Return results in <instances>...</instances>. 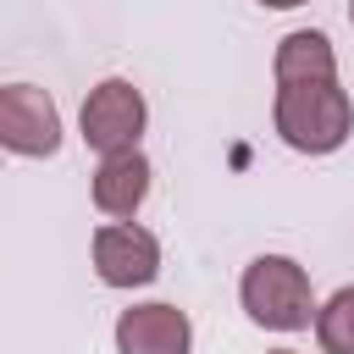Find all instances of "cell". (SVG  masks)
<instances>
[{
  "label": "cell",
  "instance_id": "1",
  "mask_svg": "<svg viewBox=\"0 0 354 354\" xmlns=\"http://www.w3.org/2000/svg\"><path fill=\"white\" fill-rule=\"evenodd\" d=\"M277 138L299 155H332L348 144L354 133V100L337 77H315V83H277V105H271Z\"/></svg>",
  "mask_w": 354,
  "mask_h": 354
},
{
  "label": "cell",
  "instance_id": "2",
  "mask_svg": "<svg viewBox=\"0 0 354 354\" xmlns=\"http://www.w3.org/2000/svg\"><path fill=\"white\" fill-rule=\"evenodd\" d=\"M243 315L266 332H304L315 321V293H310V271L288 254H254L243 266L238 282Z\"/></svg>",
  "mask_w": 354,
  "mask_h": 354
},
{
  "label": "cell",
  "instance_id": "3",
  "mask_svg": "<svg viewBox=\"0 0 354 354\" xmlns=\"http://www.w3.org/2000/svg\"><path fill=\"white\" fill-rule=\"evenodd\" d=\"M144 122H149V105L144 94L127 83V77H105L88 88L83 111H77V133L83 144L105 160V155H122V149H138L144 138Z\"/></svg>",
  "mask_w": 354,
  "mask_h": 354
},
{
  "label": "cell",
  "instance_id": "4",
  "mask_svg": "<svg viewBox=\"0 0 354 354\" xmlns=\"http://www.w3.org/2000/svg\"><path fill=\"white\" fill-rule=\"evenodd\" d=\"M0 149L50 160L61 149V111L39 83H0Z\"/></svg>",
  "mask_w": 354,
  "mask_h": 354
},
{
  "label": "cell",
  "instance_id": "5",
  "mask_svg": "<svg viewBox=\"0 0 354 354\" xmlns=\"http://www.w3.org/2000/svg\"><path fill=\"white\" fill-rule=\"evenodd\" d=\"M94 271L105 288H149L160 277V243L138 221H105L94 232Z\"/></svg>",
  "mask_w": 354,
  "mask_h": 354
},
{
  "label": "cell",
  "instance_id": "6",
  "mask_svg": "<svg viewBox=\"0 0 354 354\" xmlns=\"http://www.w3.org/2000/svg\"><path fill=\"white\" fill-rule=\"evenodd\" d=\"M194 348V321L177 304H133L116 315V354H188Z\"/></svg>",
  "mask_w": 354,
  "mask_h": 354
},
{
  "label": "cell",
  "instance_id": "7",
  "mask_svg": "<svg viewBox=\"0 0 354 354\" xmlns=\"http://www.w3.org/2000/svg\"><path fill=\"white\" fill-rule=\"evenodd\" d=\"M149 160H144V149H122V155H105L100 160V171H94V183H88V194H94V210L100 216H111V221H127V216H138V205L149 199Z\"/></svg>",
  "mask_w": 354,
  "mask_h": 354
},
{
  "label": "cell",
  "instance_id": "8",
  "mask_svg": "<svg viewBox=\"0 0 354 354\" xmlns=\"http://www.w3.org/2000/svg\"><path fill=\"white\" fill-rule=\"evenodd\" d=\"M277 83H315V77H337V50L321 28H293L277 39V61H271Z\"/></svg>",
  "mask_w": 354,
  "mask_h": 354
},
{
  "label": "cell",
  "instance_id": "9",
  "mask_svg": "<svg viewBox=\"0 0 354 354\" xmlns=\"http://www.w3.org/2000/svg\"><path fill=\"white\" fill-rule=\"evenodd\" d=\"M315 343L321 354H354V282L315 304Z\"/></svg>",
  "mask_w": 354,
  "mask_h": 354
},
{
  "label": "cell",
  "instance_id": "10",
  "mask_svg": "<svg viewBox=\"0 0 354 354\" xmlns=\"http://www.w3.org/2000/svg\"><path fill=\"white\" fill-rule=\"evenodd\" d=\"M266 11H293V6H310V0H260Z\"/></svg>",
  "mask_w": 354,
  "mask_h": 354
},
{
  "label": "cell",
  "instance_id": "11",
  "mask_svg": "<svg viewBox=\"0 0 354 354\" xmlns=\"http://www.w3.org/2000/svg\"><path fill=\"white\" fill-rule=\"evenodd\" d=\"M266 354H293V348H266Z\"/></svg>",
  "mask_w": 354,
  "mask_h": 354
},
{
  "label": "cell",
  "instance_id": "12",
  "mask_svg": "<svg viewBox=\"0 0 354 354\" xmlns=\"http://www.w3.org/2000/svg\"><path fill=\"white\" fill-rule=\"evenodd\" d=\"M348 22H354V0H348Z\"/></svg>",
  "mask_w": 354,
  "mask_h": 354
}]
</instances>
